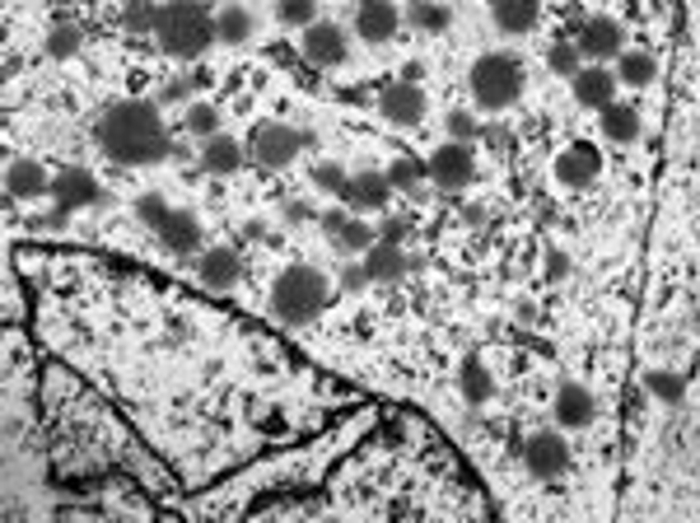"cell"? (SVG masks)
<instances>
[{
	"label": "cell",
	"instance_id": "obj_18",
	"mask_svg": "<svg viewBox=\"0 0 700 523\" xmlns=\"http://www.w3.org/2000/svg\"><path fill=\"white\" fill-rule=\"evenodd\" d=\"M159 239H164L168 253L187 258V253H197V248H201V224H197L192 211H168V220L159 224Z\"/></svg>",
	"mask_w": 700,
	"mask_h": 523
},
{
	"label": "cell",
	"instance_id": "obj_7",
	"mask_svg": "<svg viewBox=\"0 0 700 523\" xmlns=\"http://www.w3.org/2000/svg\"><path fill=\"white\" fill-rule=\"evenodd\" d=\"M523 468L533 472L537 481H551V477H561L565 468H570V444L561 435H551V430H542V435H533L523 444Z\"/></svg>",
	"mask_w": 700,
	"mask_h": 523
},
{
	"label": "cell",
	"instance_id": "obj_8",
	"mask_svg": "<svg viewBox=\"0 0 700 523\" xmlns=\"http://www.w3.org/2000/svg\"><path fill=\"white\" fill-rule=\"evenodd\" d=\"M378 113H384L393 127H416V122L426 117V94H420L416 80H397V85H388L384 98H378Z\"/></svg>",
	"mask_w": 700,
	"mask_h": 523
},
{
	"label": "cell",
	"instance_id": "obj_29",
	"mask_svg": "<svg viewBox=\"0 0 700 523\" xmlns=\"http://www.w3.org/2000/svg\"><path fill=\"white\" fill-rule=\"evenodd\" d=\"M393 187H411V192H420V178H430L426 174V164H416V159H397L393 169H388Z\"/></svg>",
	"mask_w": 700,
	"mask_h": 523
},
{
	"label": "cell",
	"instance_id": "obj_35",
	"mask_svg": "<svg viewBox=\"0 0 700 523\" xmlns=\"http://www.w3.org/2000/svg\"><path fill=\"white\" fill-rule=\"evenodd\" d=\"M155 14H159V10H150L145 0H132V6H126V19H122V24L132 29V33H140V29H155Z\"/></svg>",
	"mask_w": 700,
	"mask_h": 523
},
{
	"label": "cell",
	"instance_id": "obj_39",
	"mask_svg": "<svg viewBox=\"0 0 700 523\" xmlns=\"http://www.w3.org/2000/svg\"><path fill=\"white\" fill-rule=\"evenodd\" d=\"M197 85H201V71H197L192 80H174V85H168V90H164V98H168V103H182V98H187V94H192Z\"/></svg>",
	"mask_w": 700,
	"mask_h": 523
},
{
	"label": "cell",
	"instance_id": "obj_6",
	"mask_svg": "<svg viewBox=\"0 0 700 523\" xmlns=\"http://www.w3.org/2000/svg\"><path fill=\"white\" fill-rule=\"evenodd\" d=\"M426 174L435 187H443V192H458V187H467L477 178V159L472 150H467L462 140H449V145H439V150L426 159Z\"/></svg>",
	"mask_w": 700,
	"mask_h": 523
},
{
	"label": "cell",
	"instance_id": "obj_38",
	"mask_svg": "<svg viewBox=\"0 0 700 523\" xmlns=\"http://www.w3.org/2000/svg\"><path fill=\"white\" fill-rule=\"evenodd\" d=\"M75 48H80V33H75V29H56V33L48 38V52H52V56H71Z\"/></svg>",
	"mask_w": 700,
	"mask_h": 523
},
{
	"label": "cell",
	"instance_id": "obj_5",
	"mask_svg": "<svg viewBox=\"0 0 700 523\" xmlns=\"http://www.w3.org/2000/svg\"><path fill=\"white\" fill-rule=\"evenodd\" d=\"M300 145H309L304 132L285 127V122H262V127L252 132L248 155H252V164H262V169H285V164L300 155Z\"/></svg>",
	"mask_w": 700,
	"mask_h": 523
},
{
	"label": "cell",
	"instance_id": "obj_24",
	"mask_svg": "<svg viewBox=\"0 0 700 523\" xmlns=\"http://www.w3.org/2000/svg\"><path fill=\"white\" fill-rule=\"evenodd\" d=\"M216 38H220V43H229V48L248 43V38H252V14L243 6H220L216 10Z\"/></svg>",
	"mask_w": 700,
	"mask_h": 523
},
{
	"label": "cell",
	"instance_id": "obj_30",
	"mask_svg": "<svg viewBox=\"0 0 700 523\" xmlns=\"http://www.w3.org/2000/svg\"><path fill=\"white\" fill-rule=\"evenodd\" d=\"M579 48L575 43H556V48H551V71H556V75H575L579 71Z\"/></svg>",
	"mask_w": 700,
	"mask_h": 523
},
{
	"label": "cell",
	"instance_id": "obj_37",
	"mask_svg": "<svg viewBox=\"0 0 700 523\" xmlns=\"http://www.w3.org/2000/svg\"><path fill=\"white\" fill-rule=\"evenodd\" d=\"M649 388L664 397V402H682V379H672V374H649Z\"/></svg>",
	"mask_w": 700,
	"mask_h": 523
},
{
	"label": "cell",
	"instance_id": "obj_1",
	"mask_svg": "<svg viewBox=\"0 0 700 523\" xmlns=\"http://www.w3.org/2000/svg\"><path fill=\"white\" fill-rule=\"evenodd\" d=\"M94 136L113 164H159L168 155V132L159 122V108L155 103H140V98L113 103V108L98 117Z\"/></svg>",
	"mask_w": 700,
	"mask_h": 523
},
{
	"label": "cell",
	"instance_id": "obj_41",
	"mask_svg": "<svg viewBox=\"0 0 700 523\" xmlns=\"http://www.w3.org/2000/svg\"><path fill=\"white\" fill-rule=\"evenodd\" d=\"M401 234H407V220H388V224H384V239H388V243H397Z\"/></svg>",
	"mask_w": 700,
	"mask_h": 523
},
{
	"label": "cell",
	"instance_id": "obj_19",
	"mask_svg": "<svg viewBox=\"0 0 700 523\" xmlns=\"http://www.w3.org/2000/svg\"><path fill=\"white\" fill-rule=\"evenodd\" d=\"M491 14H495L500 33H527V29H537L542 0H491Z\"/></svg>",
	"mask_w": 700,
	"mask_h": 523
},
{
	"label": "cell",
	"instance_id": "obj_17",
	"mask_svg": "<svg viewBox=\"0 0 700 523\" xmlns=\"http://www.w3.org/2000/svg\"><path fill=\"white\" fill-rule=\"evenodd\" d=\"M243 276V262L233 248H210V253H201V285L206 290H233Z\"/></svg>",
	"mask_w": 700,
	"mask_h": 523
},
{
	"label": "cell",
	"instance_id": "obj_4",
	"mask_svg": "<svg viewBox=\"0 0 700 523\" xmlns=\"http://www.w3.org/2000/svg\"><path fill=\"white\" fill-rule=\"evenodd\" d=\"M523 94V61L519 56H509V52H491V56H481L477 66H472V98L481 103V108H509Z\"/></svg>",
	"mask_w": 700,
	"mask_h": 523
},
{
	"label": "cell",
	"instance_id": "obj_34",
	"mask_svg": "<svg viewBox=\"0 0 700 523\" xmlns=\"http://www.w3.org/2000/svg\"><path fill=\"white\" fill-rule=\"evenodd\" d=\"M411 19H416L420 29H443V24H449V10H443V6H426V0H416V6H411Z\"/></svg>",
	"mask_w": 700,
	"mask_h": 523
},
{
	"label": "cell",
	"instance_id": "obj_13",
	"mask_svg": "<svg viewBox=\"0 0 700 523\" xmlns=\"http://www.w3.org/2000/svg\"><path fill=\"white\" fill-rule=\"evenodd\" d=\"M304 56L313 61V66H342V61H346V33L336 24H309Z\"/></svg>",
	"mask_w": 700,
	"mask_h": 523
},
{
	"label": "cell",
	"instance_id": "obj_15",
	"mask_svg": "<svg viewBox=\"0 0 700 523\" xmlns=\"http://www.w3.org/2000/svg\"><path fill=\"white\" fill-rule=\"evenodd\" d=\"M342 197L355 206V211H384L388 197H393V178L388 174H351Z\"/></svg>",
	"mask_w": 700,
	"mask_h": 523
},
{
	"label": "cell",
	"instance_id": "obj_12",
	"mask_svg": "<svg viewBox=\"0 0 700 523\" xmlns=\"http://www.w3.org/2000/svg\"><path fill=\"white\" fill-rule=\"evenodd\" d=\"M617 71H603V66H579L575 71V98L584 108H607V103H617Z\"/></svg>",
	"mask_w": 700,
	"mask_h": 523
},
{
	"label": "cell",
	"instance_id": "obj_23",
	"mask_svg": "<svg viewBox=\"0 0 700 523\" xmlns=\"http://www.w3.org/2000/svg\"><path fill=\"white\" fill-rule=\"evenodd\" d=\"M365 271H369V281H397L401 271H407V258H401V248H397V243L378 239L369 253H365Z\"/></svg>",
	"mask_w": 700,
	"mask_h": 523
},
{
	"label": "cell",
	"instance_id": "obj_2",
	"mask_svg": "<svg viewBox=\"0 0 700 523\" xmlns=\"http://www.w3.org/2000/svg\"><path fill=\"white\" fill-rule=\"evenodd\" d=\"M155 38L168 56H201L216 43V14L201 0H168L155 14Z\"/></svg>",
	"mask_w": 700,
	"mask_h": 523
},
{
	"label": "cell",
	"instance_id": "obj_28",
	"mask_svg": "<svg viewBox=\"0 0 700 523\" xmlns=\"http://www.w3.org/2000/svg\"><path fill=\"white\" fill-rule=\"evenodd\" d=\"M275 14L285 19V24H317V0H275Z\"/></svg>",
	"mask_w": 700,
	"mask_h": 523
},
{
	"label": "cell",
	"instance_id": "obj_9",
	"mask_svg": "<svg viewBox=\"0 0 700 523\" xmlns=\"http://www.w3.org/2000/svg\"><path fill=\"white\" fill-rule=\"evenodd\" d=\"M575 48H579L584 56H593V61L621 56V52H626V48H621V24H617V19H603V14H598V19H584Z\"/></svg>",
	"mask_w": 700,
	"mask_h": 523
},
{
	"label": "cell",
	"instance_id": "obj_36",
	"mask_svg": "<svg viewBox=\"0 0 700 523\" xmlns=\"http://www.w3.org/2000/svg\"><path fill=\"white\" fill-rule=\"evenodd\" d=\"M449 136H453V140H462V145H467V140H477V136H481L477 117H472V113H462V108H458V113H449Z\"/></svg>",
	"mask_w": 700,
	"mask_h": 523
},
{
	"label": "cell",
	"instance_id": "obj_33",
	"mask_svg": "<svg viewBox=\"0 0 700 523\" xmlns=\"http://www.w3.org/2000/svg\"><path fill=\"white\" fill-rule=\"evenodd\" d=\"M168 211H174V206H168L164 197H140V201H136V216L150 224V229H159V224L168 220Z\"/></svg>",
	"mask_w": 700,
	"mask_h": 523
},
{
	"label": "cell",
	"instance_id": "obj_25",
	"mask_svg": "<svg viewBox=\"0 0 700 523\" xmlns=\"http://www.w3.org/2000/svg\"><path fill=\"white\" fill-rule=\"evenodd\" d=\"M603 132L617 145H630L635 136H640V113L626 108V103H607V108H603Z\"/></svg>",
	"mask_w": 700,
	"mask_h": 523
},
{
	"label": "cell",
	"instance_id": "obj_32",
	"mask_svg": "<svg viewBox=\"0 0 700 523\" xmlns=\"http://www.w3.org/2000/svg\"><path fill=\"white\" fill-rule=\"evenodd\" d=\"M313 182L342 197V192H346V182H351V174H346V169H336V164H317V169H313Z\"/></svg>",
	"mask_w": 700,
	"mask_h": 523
},
{
	"label": "cell",
	"instance_id": "obj_26",
	"mask_svg": "<svg viewBox=\"0 0 700 523\" xmlns=\"http://www.w3.org/2000/svg\"><path fill=\"white\" fill-rule=\"evenodd\" d=\"M654 75H659V61H654L649 52H621L617 56V80H626V85L645 90Z\"/></svg>",
	"mask_w": 700,
	"mask_h": 523
},
{
	"label": "cell",
	"instance_id": "obj_40",
	"mask_svg": "<svg viewBox=\"0 0 700 523\" xmlns=\"http://www.w3.org/2000/svg\"><path fill=\"white\" fill-rule=\"evenodd\" d=\"M365 281H369L365 266H346V271H342V285H346V290H365Z\"/></svg>",
	"mask_w": 700,
	"mask_h": 523
},
{
	"label": "cell",
	"instance_id": "obj_10",
	"mask_svg": "<svg viewBox=\"0 0 700 523\" xmlns=\"http://www.w3.org/2000/svg\"><path fill=\"white\" fill-rule=\"evenodd\" d=\"M401 24V14L393 0H359V10H355V33L365 38V43H388V38L397 33Z\"/></svg>",
	"mask_w": 700,
	"mask_h": 523
},
{
	"label": "cell",
	"instance_id": "obj_11",
	"mask_svg": "<svg viewBox=\"0 0 700 523\" xmlns=\"http://www.w3.org/2000/svg\"><path fill=\"white\" fill-rule=\"evenodd\" d=\"M598 169H603V155L593 150L588 140H575L570 150H561V159H556V178L565 182V187H588L593 178H598Z\"/></svg>",
	"mask_w": 700,
	"mask_h": 523
},
{
	"label": "cell",
	"instance_id": "obj_43",
	"mask_svg": "<svg viewBox=\"0 0 700 523\" xmlns=\"http://www.w3.org/2000/svg\"><path fill=\"white\" fill-rule=\"evenodd\" d=\"M485 140H491V145H509V132H504V127H495V132H485Z\"/></svg>",
	"mask_w": 700,
	"mask_h": 523
},
{
	"label": "cell",
	"instance_id": "obj_27",
	"mask_svg": "<svg viewBox=\"0 0 700 523\" xmlns=\"http://www.w3.org/2000/svg\"><path fill=\"white\" fill-rule=\"evenodd\" d=\"M491 393H495V384H491V374H485V365L477 360V355H467V360H462V397L477 407Z\"/></svg>",
	"mask_w": 700,
	"mask_h": 523
},
{
	"label": "cell",
	"instance_id": "obj_21",
	"mask_svg": "<svg viewBox=\"0 0 700 523\" xmlns=\"http://www.w3.org/2000/svg\"><path fill=\"white\" fill-rule=\"evenodd\" d=\"M243 145L239 140H229V136H206V145H201V164H206V169L210 174H239L243 169Z\"/></svg>",
	"mask_w": 700,
	"mask_h": 523
},
{
	"label": "cell",
	"instance_id": "obj_42",
	"mask_svg": "<svg viewBox=\"0 0 700 523\" xmlns=\"http://www.w3.org/2000/svg\"><path fill=\"white\" fill-rule=\"evenodd\" d=\"M565 271H570V262H565V253H551V276H565Z\"/></svg>",
	"mask_w": 700,
	"mask_h": 523
},
{
	"label": "cell",
	"instance_id": "obj_20",
	"mask_svg": "<svg viewBox=\"0 0 700 523\" xmlns=\"http://www.w3.org/2000/svg\"><path fill=\"white\" fill-rule=\"evenodd\" d=\"M6 187H10V197H19V201H33V197H48L52 192V178L38 169L33 159H14L10 169H6Z\"/></svg>",
	"mask_w": 700,
	"mask_h": 523
},
{
	"label": "cell",
	"instance_id": "obj_22",
	"mask_svg": "<svg viewBox=\"0 0 700 523\" xmlns=\"http://www.w3.org/2000/svg\"><path fill=\"white\" fill-rule=\"evenodd\" d=\"M556 421L561 426H588L593 421V393L579 384H565L556 393Z\"/></svg>",
	"mask_w": 700,
	"mask_h": 523
},
{
	"label": "cell",
	"instance_id": "obj_31",
	"mask_svg": "<svg viewBox=\"0 0 700 523\" xmlns=\"http://www.w3.org/2000/svg\"><path fill=\"white\" fill-rule=\"evenodd\" d=\"M216 108H210V103H192V108H187V127H192L197 136H216Z\"/></svg>",
	"mask_w": 700,
	"mask_h": 523
},
{
	"label": "cell",
	"instance_id": "obj_16",
	"mask_svg": "<svg viewBox=\"0 0 700 523\" xmlns=\"http://www.w3.org/2000/svg\"><path fill=\"white\" fill-rule=\"evenodd\" d=\"M323 229L332 234V243L342 248V253H369V248H374V229H369L365 220L346 216V211H332V216H323Z\"/></svg>",
	"mask_w": 700,
	"mask_h": 523
},
{
	"label": "cell",
	"instance_id": "obj_3",
	"mask_svg": "<svg viewBox=\"0 0 700 523\" xmlns=\"http://www.w3.org/2000/svg\"><path fill=\"white\" fill-rule=\"evenodd\" d=\"M323 304H327V276H323L317 266H309V262L285 266L281 276H275V285H271L275 318L290 323V327L313 323L317 313H323Z\"/></svg>",
	"mask_w": 700,
	"mask_h": 523
},
{
	"label": "cell",
	"instance_id": "obj_14",
	"mask_svg": "<svg viewBox=\"0 0 700 523\" xmlns=\"http://www.w3.org/2000/svg\"><path fill=\"white\" fill-rule=\"evenodd\" d=\"M52 197L61 211H75V206H94L98 201V182L94 174H84V169H61L52 178Z\"/></svg>",
	"mask_w": 700,
	"mask_h": 523
}]
</instances>
